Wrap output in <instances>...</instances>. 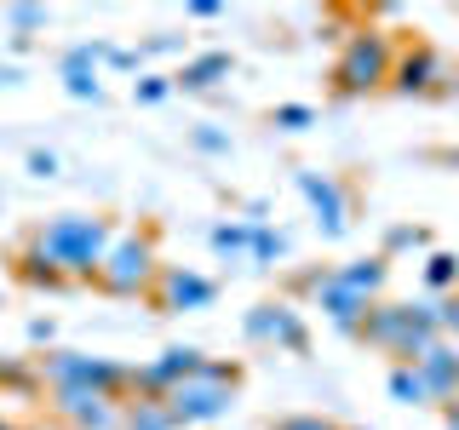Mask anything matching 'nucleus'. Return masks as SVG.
Here are the masks:
<instances>
[{"mask_svg": "<svg viewBox=\"0 0 459 430\" xmlns=\"http://www.w3.org/2000/svg\"><path fill=\"white\" fill-rule=\"evenodd\" d=\"M29 241L47 258H57V270H64L69 281L98 287V270H104V258L115 247V224L92 219V212H57V219L29 229Z\"/></svg>", "mask_w": 459, "mask_h": 430, "instance_id": "nucleus-1", "label": "nucleus"}, {"mask_svg": "<svg viewBox=\"0 0 459 430\" xmlns=\"http://www.w3.org/2000/svg\"><path fill=\"white\" fill-rule=\"evenodd\" d=\"M396 52H402V40H391L373 23H362L333 57V92L339 98H368V92H379V86H391Z\"/></svg>", "mask_w": 459, "mask_h": 430, "instance_id": "nucleus-2", "label": "nucleus"}, {"mask_svg": "<svg viewBox=\"0 0 459 430\" xmlns=\"http://www.w3.org/2000/svg\"><path fill=\"white\" fill-rule=\"evenodd\" d=\"M155 276H161L155 236H150V229H126V236H115L104 270H98V293H109V298H138V293H150V287H155Z\"/></svg>", "mask_w": 459, "mask_h": 430, "instance_id": "nucleus-3", "label": "nucleus"}, {"mask_svg": "<svg viewBox=\"0 0 459 430\" xmlns=\"http://www.w3.org/2000/svg\"><path fill=\"white\" fill-rule=\"evenodd\" d=\"M236 391H241V384L212 379V373L201 367L195 379H184L178 391L167 396V413H172V425H178V430H190V425H219L224 413L236 408Z\"/></svg>", "mask_w": 459, "mask_h": 430, "instance_id": "nucleus-4", "label": "nucleus"}, {"mask_svg": "<svg viewBox=\"0 0 459 430\" xmlns=\"http://www.w3.org/2000/svg\"><path fill=\"white\" fill-rule=\"evenodd\" d=\"M241 333H247L253 344H276V350H287V356L310 350V327H305V315L287 305V298H264V305H253L247 322H241Z\"/></svg>", "mask_w": 459, "mask_h": 430, "instance_id": "nucleus-5", "label": "nucleus"}, {"mask_svg": "<svg viewBox=\"0 0 459 430\" xmlns=\"http://www.w3.org/2000/svg\"><path fill=\"white\" fill-rule=\"evenodd\" d=\"M52 413L75 430H121V419H126L121 401L98 396L92 384H64V391H52Z\"/></svg>", "mask_w": 459, "mask_h": 430, "instance_id": "nucleus-6", "label": "nucleus"}, {"mask_svg": "<svg viewBox=\"0 0 459 430\" xmlns=\"http://www.w3.org/2000/svg\"><path fill=\"white\" fill-rule=\"evenodd\" d=\"M442 69H448V64L437 57V47H425V40H402L396 69H391V92L396 98H437Z\"/></svg>", "mask_w": 459, "mask_h": 430, "instance_id": "nucleus-7", "label": "nucleus"}, {"mask_svg": "<svg viewBox=\"0 0 459 430\" xmlns=\"http://www.w3.org/2000/svg\"><path fill=\"white\" fill-rule=\"evenodd\" d=\"M212 298H219V281L195 276V270H184V264H161V276L150 287L155 310H207Z\"/></svg>", "mask_w": 459, "mask_h": 430, "instance_id": "nucleus-8", "label": "nucleus"}, {"mask_svg": "<svg viewBox=\"0 0 459 430\" xmlns=\"http://www.w3.org/2000/svg\"><path fill=\"white\" fill-rule=\"evenodd\" d=\"M299 195L310 201L322 241H339L344 229H351V201H344V184L339 178H327V172H299Z\"/></svg>", "mask_w": 459, "mask_h": 430, "instance_id": "nucleus-9", "label": "nucleus"}, {"mask_svg": "<svg viewBox=\"0 0 459 430\" xmlns=\"http://www.w3.org/2000/svg\"><path fill=\"white\" fill-rule=\"evenodd\" d=\"M316 310L327 315V322L339 327L344 339H362V322H368V310H373V298H362V293H351V287L339 281V270L327 276V287L316 293Z\"/></svg>", "mask_w": 459, "mask_h": 430, "instance_id": "nucleus-10", "label": "nucleus"}, {"mask_svg": "<svg viewBox=\"0 0 459 430\" xmlns=\"http://www.w3.org/2000/svg\"><path fill=\"white\" fill-rule=\"evenodd\" d=\"M413 367L425 373V384H430V396H437V408L459 396V344H454V339H437Z\"/></svg>", "mask_w": 459, "mask_h": 430, "instance_id": "nucleus-11", "label": "nucleus"}, {"mask_svg": "<svg viewBox=\"0 0 459 430\" xmlns=\"http://www.w3.org/2000/svg\"><path fill=\"white\" fill-rule=\"evenodd\" d=\"M236 75V57L230 52H195L178 64V75H172V92H212L219 81Z\"/></svg>", "mask_w": 459, "mask_h": 430, "instance_id": "nucleus-12", "label": "nucleus"}, {"mask_svg": "<svg viewBox=\"0 0 459 430\" xmlns=\"http://www.w3.org/2000/svg\"><path fill=\"white\" fill-rule=\"evenodd\" d=\"M408 339V305H373L368 310V322H362V344H373V350H385V356H396V344Z\"/></svg>", "mask_w": 459, "mask_h": 430, "instance_id": "nucleus-13", "label": "nucleus"}, {"mask_svg": "<svg viewBox=\"0 0 459 430\" xmlns=\"http://www.w3.org/2000/svg\"><path fill=\"white\" fill-rule=\"evenodd\" d=\"M12 270H18L23 287H40V293H64V287H69V276L57 270V258H47L35 241H23V247L12 253Z\"/></svg>", "mask_w": 459, "mask_h": 430, "instance_id": "nucleus-14", "label": "nucleus"}, {"mask_svg": "<svg viewBox=\"0 0 459 430\" xmlns=\"http://www.w3.org/2000/svg\"><path fill=\"white\" fill-rule=\"evenodd\" d=\"M339 281L351 287V293H362L379 305V293H385V281H391V258L385 253H368V258H351V264H339Z\"/></svg>", "mask_w": 459, "mask_h": 430, "instance_id": "nucleus-15", "label": "nucleus"}, {"mask_svg": "<svg viewBox=\"0 0 459 430\" xmlns=\"http://www.w3.org/2000/svg\"><path fill=\"white\" fill-rule=\"evenodd\" d=\"M385 391H391V401H402V408H430V384L420 367H391V379H385Z\"/></svg>", "mask_w": 459, "mask_h": 430, "instance_id": "nucleus-16", "label": "nucleus"}, {"mask_svg": "<svg viewBox=\"0 0 459 430\" xmlns=\"http://www.w3.org/2000/svg\"><path fill=\"white\" fill-rule=\"evenodd\" d=\"M0 391H12V396H40L47 391V379H40V367H35V356H12V362H0Z\"/></svg>", "mask_w": 459, "mask_h": 430, "instance_id": "nucleus-17", "label": "nucleus"}, {"mask_svg": "<svg viewBox=\"0 0 459 430\" xmlns=\"http://www.w3.org/2000/svg\"><path fill=\"white\" fill-rule=\"evenodd\" d=\"M64 92L69 98H81V104H98V98H104V81H98V69L92 64H75V57H64Z\"/></svg>", "mask_w": 459, "mask_h": 430, "instance_id": "nucleus-18", "label": "nucleus"}, {"mask_svg": "<svg viewBox=\"0 0 459 430\" xmlns=\"http://www.w3.org/2000/svg\"><path fill=\"white\" fill-rule=\"evenodd\" d=\"M253 229L258 224H247V219H241V224H212V253H219V258H241V253H247L253 258Z\"/></svg>", "mask_w": 459, "mask_h": 430, "instance_id": "nucleus-19", "label": "nucleus"}, {"mask_svg": "<svg viewBox=\"0 0 459 430\" xmlns=\"http://www.w3.org/2000/svg\"><path fill=\"white\" fill-rule=\"evenodd\" d=\"M425 287L437 298H448L454 287H459V253H430L425 258Z\"/></svg>", "mask_w": 459, "mask_h": 430, "instance_id": "nucleus-20", "label": "nucleus"}, {"mask_svg": "<svg viewBox=\"0 0 459 430\" xmlns=\"http://www.w3.org/2000/svg\"><path fill=\"white\" fill-rule=\"evenodd\" d=\"M121 430H178L167 413V401H126V419Z\"/></svg>", "mask_w": 459, "mask_h": 430, "instance_id": "nucleus-21", "label": "nucleus"}, {"mask_svg": "<svg viewBox=\"0 0 459 430\" xmlns=\"http://www.w3.org/2000/svg\"><path fill=\"white\" fill-rule=\"evenodd\" d=\"M287 253H293V236H287V229H270V224L253 229V264H281Z\"/></svg>", "mask_w": 459, "mask_h": 430, "instance_id": "nucleus-22", "label": "nucleus"}, {"mask_svg": "<svg viewBox=\"0 0 459 430\" xmlns=\"http://www.w3.org/2000/svg\"><path fill=\"white\" fill-rule=\"evenodd\" d=\"M413 247H430V229L425 224H396V229H385V258L391 253H413Z\"/></svg>", "mask_w": 459, "mask_h": 430, "instance_id": "nucleus-23", "label": "nucleus"}, {"mask_svg": "<svg viewBox=\"0 0 459 430\" xmlns=\"http://www.w3.org/2000/svg\"><path fill=\"white\" fill-rule=\"evenodd\" d=\"M270 126H281V133H310L316 109L310 104H276V109H270Z\"/></svg>", "mask_w": 459, "mask_h": 430, "instance_id": "nucleus-24", "label": "nucleus"}, {"mask_svg": "<svg viewBox=\"0 0 459 430\" xmlns=\"http://www.w3.org/2000/svg\"><path fill=\"white\" fill-rule=\"evenodd\" d=\"M6 23L18 29V40H29L35 29H47V23H52V12H47V6H12V12H6Z\"/></svg>", "mask_w": 459, "mask_h": 430, "instance_id": "nucleus-25", "label": "nucleus"}, {"mask_svg": "<svg viewBox=\"0 0 459 430\" xmlns=\"http://www.w3.org/2000/svg\"><path fill=\"white\" fill-rule=\"evenodd\" d=\"M190 143L201 155H230V133H224V126H190Z\"/></svg>", "mask_w": 459, "mask_h": 430, "instance_id": "nucleus-26", "label": "nucleus"}, {"mask_svg": "<svg viewBox=\"0 0 459 430\" xmlns=\"http://www.w3.org/2000/svg\"><path fill=\"white\" fill-rule=\"evenodd\" d=\"M133 98H138V104H161V98H172V75H138Z\"/></svg>", "mask_w": 459, "mask_h": 430, "instance_id": "nucleus-27", "label": "nucleus"}, {"mask_svg": "<svg viewBox=\"0 0 459 430\" xmlns=\"http://www.w3.org/2000/svg\"><path fill=\"white\" fill-rule=\"evenodd\" d=\"M270 430H344V425H333L327 413H287V419H276Z\"/></svg>", "mask_w": 459, "mask_h": 430, "instance_id": "nucleus-28", "label": "nucleus"}, {"mask_svg": "<svg viewBox=\"0 0 459 430\" xmlns=\"http://www.w3.org/2000/svg\"><path fill=\"white\" fill-rule=\"evenodd\" d=\"M138 52H143V57H172V52H184V35H172V29H161V35H150Z\"/></svg>", "mask_w": 459, "mask_h": 430, "instance_id": "nucleus-29", "label": "nucleus"}, {"mask_svg": "<svg viewBox=\"0 0 459 430\" xmlns=\"http://www.w3.org/2000/svg\"><path fill=\"white\" fill-rule=\"evenodd\" d=\"M52 339H57V322L52 315H35V322H29V344H35V350H52Z\"/></svg>", "mask_w": 459, "mask_h": 430, "instance_id": "nucleus-30", "label": "nucleus"}, {"mask_svg": "<svg viewBox=\"0 0 459 430\" xmlns=\"http://www.w3.org/2000/svg\"><path fill=\"white\" fill-rule=\"evenodd\" d=\"M29 178H57V155L52 150H29Z\"/></svg>", "mask_w": 459, "mask_h": 430, "instance_id": "nucleus-31", "label": "nucleus"}, {"mask_svg": "<svg viewBox=\"0 0 459 430\" xmlns=\"http://www.w3.org/2000/svg\"><path fill=\"white\" fill-rule=\"evenodd\" d=\"M104 64H109V69H121V75H126V69H143V52H126V47H109V57H104Z\"/></svg>", "mask_w": 459, "mask_h": 430, "instance_id": "nucleus-32", "label": "nucleus"}, {"mask_svg": "<svg viewBox=\"0 0 459 430\" xmlns=\"http://www.w3.org/2000/svg\"><path fill=\"white\" fill-rule=\"evenodd\" d=\"M442 322H448V339H459V287L442 298Z\"/></svg>", "mask_w": 459, "mask_h": 430, "instance_id": "nucleus-33", "label": "nucleus"}, {"mask_svg": "<svg viewBox=\"0 0 459 430\" xmlns=\"http://www.w3.org/2000/svg\"><path fill=\"white\" fill-rule=\"evenodd\" d=\"M190 18H201V23H207V18H224V6H219V0H195Z\"/></svg>", "mask_w": 459, "mask_h": 430, "instance_id": "nucleus-34", "label": "nucleus"}, {"mask_svg": "<svg viewBox=\"0 0 459 430\" xmlns=\"http://www.w3.org/2000/svg\"><path fill=\"white\" fill-rule=\"evenodd\" d=\"M442 425L459 430V396H454V401H442Z\"/></svg>", "mask_w": 459, "mask_h": 430, "instance_id": "nucleus-35", "label": "nucleus"}, {"mask_svg": "<svg viewBox=\"0 0 459 430\" xmlns=\"http://www.w3.org/2000/svg\"><path fill=\"white\" fill-rule=\"evenodd\" d=\"M23 81V69L18 64H0V86H18Z\"/></svg>", "mask_w": 459, "mask_h": 430, "instance_id": "nucleus-36", "label": "nucleus"}, {"mask_svg": "<svg viewBox=\"0 0 459 430\" xmlns=\"http://www.w3.org/2000/svg\"><path fill=\"white\" fill-rule=\"evenodd\" d=\"M437 161H448V167H459V143H454V150H442V155H437Z\"/></svg>", "mask_w": 459, "mask_h": 430, "instance_id": "nucleus-37", "label": "nucleus"}, {"mask_svg": "<svg viewBox=\"0 0 459 430\" xmlns=\"http://www.w3.org/2000/svg\"><path fill=\"white\" fill-rule=\"evenodd\" d=\"M0 430H18V425H6V419H0Z\"/></svg>", "mask_w": 459, "mask_h": 430, "instance_id": "nucleus-38", "label": "nucleus"}, {"mask_svg": "<svg viewBox=\"0 0 459 430\" xmlns=\"http://www.w3.org/2000/svg\"><path fill=\"white\" fill-rule=\"evenodd\" d=\"M344 430H368V425H344Z\"/></svg>", "mask_w": 459, "mask_h": 430, "instance_id": "nucleus-39", "label": "nucleus"}]
</instances>
